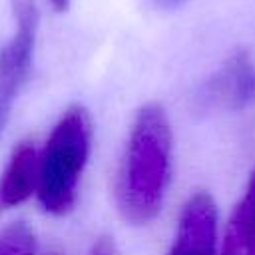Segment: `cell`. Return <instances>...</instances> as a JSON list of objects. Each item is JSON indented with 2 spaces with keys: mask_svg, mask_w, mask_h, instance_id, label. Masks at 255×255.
I'll list each match as a JSON object with an SVG mask.
<instances>
[{
  "mask_svg": "<svg viewBox=\"0 0 255 255\" xmlns=\"http://www.w3.org/2000/svg\"><path fill=\"white\" fill-rule=\"evenodd\" d=\"M40 151L30 141H22L0 177V211L24 203L38 189Z\"/></svg>",
  "mask_w": 255,
  "mask_h": 255,
  "instance_id": "8992f818",
  "label": "cell"
},
{
  "mask_svg": "<svg viewBox=\"0 0 255 255\" xmlns=\"http://www.w3.org/2000/svg\"><path fill=\"white\" fill-rule=\"evenodd\" d=\"M90 255H120V253H118V247H116L112 237H100L94 243Z\"/></svg>",
  "mask_w": 255,
  "mask_h": 255,
  "instance_id": "9c48e42d",
  "label": "cell"
},
{
  "mask_svg": "<svg viewBox=\"0 0 255 255\" xmlns=\"http://www.w3.org/2000/svg\"><path fill=\"white\" fill-rule=\"evenodd\" d=\"M90 145L92 122L88 112L82 106L68 108L40 151L36 195L46 213L66 215L76 205Z\"/></svg>",
  "mask_w": 255,
  "mask_h": 255,
  "instance_id": "7a4b0ae2",
  "label": "cell"
},
{
  "mask_svg": "<svg viewBox=\"0 0 255 255\" xmlns=\"http://www.w3.org/2000/svg\"><path fill=\"white\" fill-rule=\"evenodd\" d=\"M223 255H255V171L229 219Z\"/></svg>",
  "mask_w": 255,
  "mask_h": 255,
  "instance_id": "52a82bcc",
  "label": "cell"
},
{
  "mask_svg": "<svg viewBox=\"0 0 255 255\" xmlns=\"http://www.w3.org/2000/svg\"><path fill=\"white\" fill-rule=\"evenodd\" d=\"M36 239L34 231L24 223H12L0 233V255H34Z\"/></svg>",
  "mask_w": 255,
  "mask_h": 255,
  "instance_id": "ba28073f",
  "label": "cell"
},
{
  "mask_svg": "<svg viewBox=\"0 0 255 255\" xmlns=\"http://www.w3.org/2000/svg\"><path fill=\"white\" fill-rule=\"evenodd\" d=\"M183 2H185V0H153V4H155L157 8H161V10H175V8H179Z\"/></svg>",
  "mask_w": 255,
  "mask_h": 255,
  "instance_id": "30bf717a",
  "label": "cell"
},
{
  "mask_svg": "<svg viewBox=\"0 0 255 255\" xmlns=\"http://www.w3.org/2000/svg\"><path fill=\"white\" fill-rule=\"evenodd\" d=\"M12 16L16 24L14 34L0 50V133L6 128L14 102L30 76L40 22L34 0H12Z\"/></svg>",
  "mask_w": 255,
  "mask_h": 255,
  "instance_id": "3957f363",
  "label": "cell"
},
{
  "mask_svg": "<svg viewBox=\"0 0 255 255\" xmlns=\"http://www.w3.org/2000/svg\"><path fill=\"white\" fill-rule=\"evenodd\" d=\"M171 128L159 104H145L133 120L116 185L122 217L145 225L161 211L171 179Z\"/></svg>",
  "mask_w": 255,
  "mask_h": 255,
  "instance_id": "6da1fadb",
  "label": "cell"
},
{
  "mask_svg": "<svg viewBox=\"0 0 255 255\" xmlns=\"http://www.w3.org/2000/svg\"><path fill=\"white\" fill-rule=\"evenodd\" d=\"M50 4H52V8H54V10H58V12H64V10H68V6H70V0H50Z\"/></svg>",
  "mask_w": 255,
  "mask_h": 255,
  "instance_id": "8fae6325",
  "label": "cell"
},
{
  "mask_svg": "<svg viewBox=\"0 0 255 255\" xmlns=\"http://www.w3.org/2000/svg\"><path fill=\"white\" fill-rule=\"evenodd\" d=\"M217 209L207 193H195L181 209L169 255H217Z\"/></svg>",
  "mask_w": 255,
  "mask_h": 255,
  "instance_id": "5b68a950",
  "label": "cell"
},
{
  "mask_svg": "<svg viewBox=\"0 0 255 255\" xmlns=\"http://www.w3.org/2000/svg\"><path fill=\"white\" fill-rule=\"evenodd\" d=\"M255 102V62L245 52L233 54L199 90L201 110H241Z\"/></svg>",
  "mask_w": 255,
  "mask_h": 255,
  "instance_id": "277c9868",
  "label": "cell"
}]
</instances>
